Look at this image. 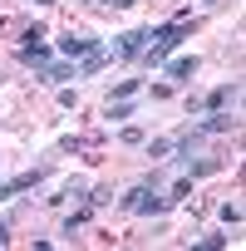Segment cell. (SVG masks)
<instances>
[{
	"mask_svg": "<svg viewBox=\"0 0 246 251\" xmlns=\"http://www.w3.org/2000/svg\"><path fill=\"white\" fill-rule=\"evenodd\" d=\"M49 177V168H30V173H20V177H10V182H0V202H10L15 192H30L35 182H45Z\"/></svg>",
	"mask_w": 246,
	"mask_h": 251,
	"instance_id": "obj_5",
	"label": "cell"
},
{
	"mask_svg": "<svg viewBox=\"0 0 246 251\" xmlns=\"http://www.w3.org/2000/svg\"><path fill=\"white\" fill-rule=\"evenodd\" d=\"M168 153H172V138H153L148 143V158H168Z\"/></svg>",
	"mask_w": 246,
	"mask_h": 251,
	"instance_id": "obj_12",
	"label": "cell"
},
{
	"mask_svg": "<svg viewBox=\"0 0 246 251\" xmlns=\"http://www.w3.org/2000/svg\"><path fill=\"white\" fill-rule=\"evenodd\" d=\"M40 5H54V0H40Z\"/></svg>",
	"mask_w": 246,
	"mask_h": 251,
	"instance_id": "obj_19",
	"label": "cell"
},
{
	"mask_svg": "<svg viewBox=\"0 0 246 251\" xmlns=\"http://www.w3.org/2000/svg\"><path fill=\"white\" fill-rule=\"evenodd\" d=\"M108 64H113V54H108L103 45H94V50L74 64V74H79V79H94V74H98V69H108Z\"/></svg>",
	"mask_w": 246,
	"mask_h": 251,
	"instance_id": "obj_7",
	"label": "cell"
},
{
	"mask_svg": "<svg viewBox=\"0 0 246 251\" xmlns=\"http://www.w3.org/2000/svg\"><path fill=\"white\" fill-rule=\"evenodd\" d=\"M94 45H98V40H94V35H74V30H69V35H64V40H54V50H59V54H64V59H84V54H89V50H94Z\"/></svg>",
	"mask_w": 246,
	"mask_h": 251,
	"instance_id": "obj_6",
	"label": "cell"
},
{
	"mask_svg": "<svg viewBox=\"0 0 246 251\" xmlns=\"http://www.w3.org/2000/svg\"><path fill=\"white\" fill-rule=\"evenodd\" d=\"M221 222H226V226H241V207H236V202H221Z\"/></svg>",
	"mask_w": 246,
	"mask_h": 251,
	"instance_id": "obj_14",
	"label": "cell"
},
{
	"mask_svg": "<svg viewBox=\"0 0 246 251\" xmlns=\"http://www.w3.org/2000/svg\"><path fill=\"white\" fill-rule=\"evenodd\" d=\"M59 103L64 108H79V89H59Z\"/></svg>",
	"mask_w": 246,
	"mask_h": 251,
	"instance_id": "obj_16",
	"label": "cell"
},
{
	"mask_svg": "<svg viewBox=\"0 0 246 251\" xmlns=\"http://www.w3.org/2000/svg\"><path fill=\"white\" fill-rule=\"evenodd\" d=\"M143 45H148V30H123V35L113 40V50H108V54H113V59H138V54H143Z\"/></svg>",
	"mask_w": 246,
	"mask_h": 251,
	"instance_id": "obj_4",
	"label": "cell"
},
{
	"mask_svg": "<svg viewBox=\"0 0 246 251\" xmlns=\"http://www.w3.org/2000/svg\"><path fill=\"white\" fill-rule=\"evenodd\" d=\"M118 207H123V212H138V217H158V212H168L172 202H168V197H158V192L143 182V187H128V192H123V197H118Z\"/></svg>",
	"mask_w": 246,
	"mask_h": 251,
	"instance_id": "obj_2",
	"label": "cell"
},
{
	"mask_svg": "<svg viewBox=\"0 0 246 251\" xmlns=\"http://www.w3.org/2000/svg\"><path fill=\"white\" fill-rule=\"evenodd\" d=\"M158 69H163L168 79H192V74L202 69V59H197V54H177V59H163Z\"/></svg>",
	"mask_w": 246,
	"mask_h": 251,
	"instance_id": "obj_8",
	"label": "cell"
},
{
	"mask_svg": "<svg viewBox=\"0 0 246 251\" xmlns=\"http://www.w3.org/2000/svg\"><path fill=\"white\" fill-rule=\"evenodd\" d=\"M187 192H192V177H177V182H172V192H168V202H182Z\"/></svg>",
	"mask_w": 246,
	"mask_h": 251,
	"instance_id": "obj_13",
	"label": "cell"
},
{
	"mask_svg": "<svg viewBox=\"0 0 246 251\" xmlns=\"http://www.w3.org/2000/svg\"><path fill=\"white\" fill-rule=\"evenodd\" d=\"M35 74L49 79V84H59V79H79V74H74V59H49V64H40Z\"/></svg>",
	"mask_w": 246,
	"mask_h": 251,
	"instance_id": "obj_9",
	"label": "cell"
},
{
	"mask_svg": "<svg viewBox=\"0 0 246 251\" xmlns=\"http://www.w3.org/2000/svg\"><path fill=\"white\" fill-rule=\"evenodd\" d=\"M94 5H113V10H123V5H133V0H94Z\"/></svg>",
	"mask_w": 246,
	"mask_h": 251,
	"instance_id": "obj_17",
	"label": "cell"
},
{
	"mask_svg": "<svg viewBox=\"0 0 246 251\" xmlns=\"http://www.w3.org/2000/svg\"><path fill=\"white\" fill-rule=\"evenodd\" d=\"M103 118H113V123H123V118H133V99H108Z\"/></svg>",
	"mask_w": 246,
	"mask_h": 251,
	"instance_id": "obj_10",
	"label": "cell"
},
{
	"mask_svg": "<svg viewBox=\"0 0 246 251\" xmlns=\"http://www.w3.org/2000/svg\"><path fill=\"white\" fill-rule=\"evenodd\" d=\"M236 89H241V84L231 79V84H217V89L202 94V99H187V118H192V113H217V108H226V103L236 99Z\"/></svg>",
	"mask_w": 246,
	"mask_h": 251,
	"instance_id": "obj_3",
	"label": "cell"
},
{
	"mask_svg": "<svg viewBox=\"0 0 246 251\" xmlns=\"http://www.w3.org/2000/svg\"><path fill=\"white\" fill-rule=\"evenodd\" d=\"M5 241H10V226H5V222H0V246H5Z\"/></svg>",
	"mask_w": 246,
	"mask_h": 251,
	"instance_id": "obj_18",
	"label": "cell"
},
{
	"mask_svg": "<svg viewBox=\"0 0 246 251\" xmlns=\"http://www.w3.org/2000/svg\"><path fill=\"white\" fill-rule=\"evenodd\" d=\"M133 94H138V79H118L113 84V99H133Z\"/></svg>",
	"mask_w": 246,
	"mask_h": 251,
	"instance_id": "obj_11",
	"label": "cell"
},
{
	"mask_svg": "<svg viewBox=\"0 0 246 251\" xmlns=\"http://www.w3.org/2000/svg\"><path fill=\"white\" fill-rule=\"evenodd\" d=\"M197 246H202V251H221V246H226V236H217V231H212V236H202Z\"/></svg>",
	"mask_w": 246,
	"mask_h": 251,
	"instance_id": "obj_15",
	"label": "cell"
},
{
	"mask_svg": "<svg viewBox=\"0 0 246 251\" xmlns=\"http://www.w3.org/2000/svg\"><path fill=\"white\" fill-rule=\"evenodd\" d=\"M182 40H192V20H187V15H177V20H168V25L148 30V45H143V54H138V59H143L148 69H158V64H163Z\"/></svg>",
	"mask_w": 246,
	"mask_h": 251,
	"instance_id": "obj_1",
	"label": "cell"
}]
</instances>
